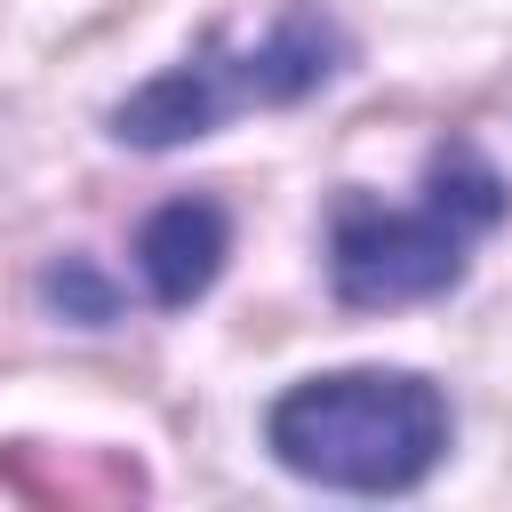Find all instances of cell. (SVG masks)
Listing matches in <instances>:
<instances>
[{
  "instance_id": "1",
  "label": "cell",
  "mask_w": 512,
  "mask_h": 512,
  "mask_svg": "<svg viewBox=\"0 0 512 512\" xmlns=\"http://www.w3.org/2000/svg\"><path fill=\"white\" fill-rule=\"evenodd\" d=\"M512 216V184L488 168L480 144L448 136L424 160V192L408 208H384L368 192H344L328 216V280L352 312H400L432 304L464 280L472 248Z\"/></svg>"
},
{
  "instance_id": "5",
  "label": "cell",
  "mask_w": 512,
  "mask_h": 512,
  "mask_svg": "<svg viewBox=\"0 0 512 512\" xmlns=\"http://www.w3.org/2000/svg\"><path fill=\"white\" fill-rule=\"evenodd\" d=\"M40 296L64 312V320H80V328H104V320H120V288L88 264V256H64V264H48L40 272Z\"/></svg>"
},
{
  "instance_id": "2",
  "label": "cell",
  "mask_w": 512,
  "mask_h": 512,
  "mask_svg": "<svg viewBox=\"0 0 512 512\" xmlns=\"http://www.w3.org/2000/svg\"><path fill=\"white\" fill-rule=\"evenodd\" d=\"M448 400L416 368H336L304 376L264 408V448L280 472L336 496H408L448 456Z\"/></svg>"
},
{
  "instance_id": "3",
  "label": "cell",
  "mask_w": 512,
  "mask_h": 512,
  "mask_svg": "<svg viewBox=\"0 0 512 512\" xmlns=\"http://www.w3.org/2000/svg\"><path fill=\"white\" fill-rule=\"evenodd\" d=\"M344 56H352V40L320 8H280V24L256 48H232L224 32H208L184 64H168L160 80H144L136 96L112 104V136L136 152H176L248 104H304L312 88H328L344 72Z\"/></svg>"
},
{
  "instance_id": "4",
  "label": "cell",
  "mask_w": 512,
  "mask_h": 512,
  "mask_svg": "<svg viewBox=\"0 0 512 512\" xmlns=\"http://www.w3.org/2000/svg\"><path fill=\"white\" fill-rule=\"evenodd\" d=\"M224 256H232V224H224L216 200H168V208H152L144 232H136V272H144V296H152L160 312L200 304V296L216 288Z\"/></svg>"
}]
</instances>
